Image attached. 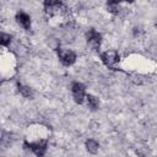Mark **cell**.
<instances>
[{"instance_id": "8fae6325", "label": "cell", "mask_w": 157, "mask_h": 157, "mask_svg": "<svg viewBox=\"0 0 157 157\" xmlns=\"http://www.w3.org/2000/svg\"><path fill=\"white\" fill-rule=\"evenodd\" d=\"M11 42V36L4 32H0V45H9Z\"/></svg>"}, {"instance_id": "52a82bcc", "label": "cell", "mask_w": 157, "mask_h": 157, "mask_svg": "<svg viewBox=\"0 0 157 157\" xmlns=\"http://www.w3.org/2000/svg\"><path fill=\"white\" fill-rule=\"evenodd\" d=\"M16 20H17V22H18L25 29H29V28H31V17H29L26 12H23V11L17 12Z\"/></svg>"}, {"instance_id": "ba28073f", "label": "cell", "mask_w": 157, "mask_h": 157, "mask_svg": "<svg viewBox=\"0 0 157 157\" xmlns=\"http://www.w3.org/2000/svg\"><path fill=\"white\" fill-rule=\"evenodd\" d=\"M98 147H99V145H98V142H96L94 140H87V141H86V148H87L88 152L96 153V152L98 151Z\"/></svg>"}, {"instance_id": "3957f363", "label": "cell", "mask_w": 157, "mask_h": 157, "mask_svg": "<svg viewBox=\"0 0 157 157\" xmlns=\"http://www.w3.org/2000/svg\"><path fill=\"white\" fill-rule=\"evenodd\" d=\"M101 59L105 66L113 67L119 61V54L115 50H107L101 54Z\"/></svg>"}, {"instance_id": "7c38bea8", "label": "cell", "mask_w": 157, "mask_h": 157, "mask_svg": "<svg viewBox=\"0 0 157 157\" xmlns=\"http://www.w3.org/2000/svg\"><path fill=\"white\" fill-rule=\"evenodd\" d=\"M121 1H128V2H132L134 0H108V2H109V4H119V2H121Z\"/></svg>"}, {"instance_id": "6da1fadb", "label": "cell", "mask_w": 157, "mask_h": 157, "mask_svg": "<svg viewBox=\"0 0 157 157\" xmlns=\"http://www.w3.org/2000/svg\"><path fill=\"white\" fill-rule=\"evenodd\" d=\"M58 56L60 59V61L69 66V65H72L75 61H76V54L75 52L70 50V49H65V48H59L58 49Z\"/></svg>"}, {"instance_id": "7a4b0ae2", "label": "cell", "mask_w": 157, "mask_h": 157, "mask_svg": "<svg viewBox=\"0 0 157 157\" xmlns=\"http://www.w3.org/2000/svg\"><path fill=\"white\" fill-rule=\"evenodd\" d=\"M23 146L28 150H31L33 153H36L37 156H43L47 151V141L45 140H40V141H37V142H25Z\"/></svg>"}, {"instance_id": "277c9868", "label": "cell", "mask_w": 157, "mask_h": 157, "mask_svg": "<svg viewBox=\"0 0 157 157\" xmlns=\"http://www.w3.org/2000/svg\"><path fill=\"white\" fill-rule=\"evenodd\" d=\"M101 40H102V36L93 28H91L87 32V43L90 44V47L93 50H97L101 45Z\"/></svg>"}, {"instance_id": "8992f818", "label": "cell", "mask_w": 157, "mask_h": 157, "mask_svg": "<svg viewBox=\"0 0 157 157\" xmlns=\"http://www.w3.org/2000/svg\"><path fill=\"white\" fill-rule=\"evenodd\" d=\"M63 7L60 0H44V9L49 15L58 13Z\"/></svg>"}, {"instance_id": "9c48e42d", "label": "cell", "mask_w": 157, "mask_h": 157, "mask_svg": "<svg viewBox=\"0 0 157 157\" xmlns=\"http://www.w3.org/2000/svg\"><path fill=\"white\" fill-rule=\"evenodd\" d=\"M87 104H88V107L91 109H97L98 108V104H99L98 98L94 97V96H92V94H87Z\"/></svg>"}, {"instance_id": "30bf717a", "label": "cell", "mask_w": 157, "mask_h": 157, "mask_svg": "<svg viewBox=\"0 0 157 157\" xmlns=\"http://www.w3.org/2000/svg\"><path fill=\"white\" fill-rule=\"evenodd\" d=\"M18 91L23 97H32L33 92L28 86H23V85H18Z\"/></svg>"}, {"instance_id": "5b68a950", "label": "cell", "mask_w": 157, "mask_h": 157, "mask_svg": "<svg viewBox=\"0 0 157 157\" xmlns=\"http://www.w3.org/2000/svg\"><path fill=\"white\" fill-rule=\"evenodd\" d=\"M71 91H72V96L76 103L81 104L83 102L85 98V86L81 82H74L71 85Z\"/></svg>"}]
</instances>
